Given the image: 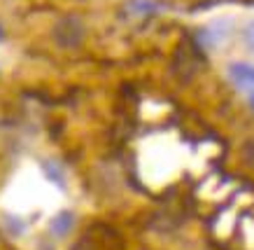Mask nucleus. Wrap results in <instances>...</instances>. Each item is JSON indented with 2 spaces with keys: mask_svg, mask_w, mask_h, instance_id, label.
<instances>
[{
  "mask_svg": "<svg viewBox=\"0 0 254 250\" xmlns=\"http://www.w3.org/2000/svg\"><path fill=\"white\" fill-rule=\"evenodd\" d=\"M243 40H245V45L254 52V19L252 21H247L245 28H243Z\"/></svg>",
  "mask_w": 254,
  "mask_h": 250,
  "instance_id": "6",
  "label": "nucleus"
},
{
  "mask_svg": "<svg viewBox=\"0 0 254 250\" xmlns=\"http://www.w3.org/2000/svg\"><path fill=\"white\" fill-rule=\"evenodd\" d=\"M45 173H47V178H49V180H54V185L63 187V173H61V168H59L56 164L47 162V164H45Z\"/></svg>",
  "mask_w": 254,
  "mask_h": 250,
  "instance_id": "5",
  "label": "nucleus"
},
{
  "mask_svg": "<svg viewBox=\"0 0 254 250\" xmlns=\"http://www.w3.org/2000/svg\"><path fill=\"white\" fill-rule=\"evenodd\" d=\"M52 232H54L56 236H65L72 229V215L70 213H59L54 220H52Z\"/></svg>",
  "mask_w": 254,
  "mask_h": 250,
  "instance_id": "4",
  "label": "nucleus"
},
{
  "mask_svg": "<svg viewBox=\"0 0 254 250\" xmlns=\"http://www.w3.org/2000/svg\"><path fill=\"white\" fill-rule=\"evenodd\" d=\"M84 24H82V19L75 14H68V16H63V19H59L54 26V40H56V45L63 49H72V47H77L79 42L84 40Z\"/></svg>",
  "mask_w": 254,
  "mask_h": 250,
  "instance_id": "1",
  "label": "nucleus"
},
{
  "mask_svg": "<svg viewBox=\"0 0 254 250\" xmlns=\"http://www.w3.org/2000/svg\"><path fill=\"white\" fill-rule=\"evenodd\" d=\"M229 78L238 86H254V66L252 63H231L229 66Z\"/></svg>",
  "mask_w": 254,
  "mask_h": 250,
  "instance_id": "2",
  "label": "nucleus"
},
{
  "mask_svg": "<svg viewBox=\"0 0 254 250\" xmlns=\"http://www.w3.org/2000/svg\"><path fill=\"white\" fill-rule=\"evenodd\" d=\"M250 103H252V108H254V91L250 94Z\"/></svg>",
  "mask_w": 254,
  "mask_h": 250,
  "instance_id": "7",
  "label": "nucleus"
},
{
  "mask_svg": "<svg viewBox=\"0 0 254 250\" xmlns=\"http://www.w3.org/2000/svg\"><path fill=\"white\" fill-rule=\"evenodd\" d=\"M159 7L161 5L156 0H128V5H126V9L133 16H152L159 12Z\"/></svg>",
  "mask_w": 254,
  "mask_h": 250,
  "instance_id": "3",
  "label": "nucleus"
}]
</instances>
